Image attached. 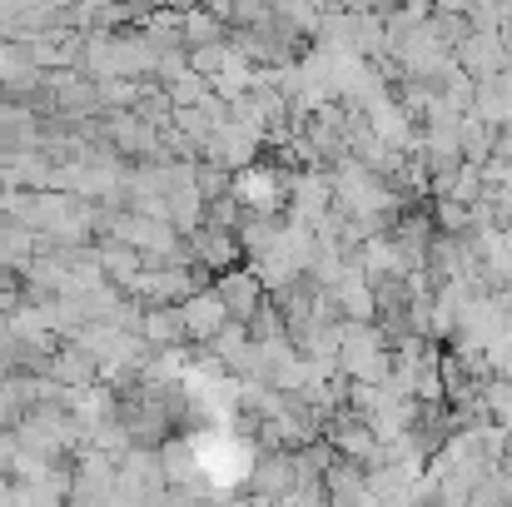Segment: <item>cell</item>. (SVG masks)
Here are the masks:
<instances>
[{"mask_svg": "<svg viewBox=\"0 0 512 507\" xmlns=\"http://www.w3.org/2000/svg\"><path fill=\"white\" fill-rule=\"evenodd\" d=\"M229 189H234V199H239L249 214H274V209L289 199V174L274 165L249 160V165H239L229 174Z\"/></svg>", "mask_w": 512, "mask_h": 507, "instance_id": "1", "label": "cell"}, {"mask_svg": "<svg viewBox=\"0 0 512 507\" xmlns=\"http://www.w3.org/2000/svg\"><path fill=\"white\" fill-rule=\"evenodd\" d=\"M214 294L224 299V309H229V319H234V324H244V319L269 299V289L259 284V274H254V269H234V264H229V269H219Z\"/></svg>", "mask_w": 512, "mask_h": 507, "instance_id": "2", "label": "cell"}, {"mask_svg": "<svg viewBox=\"0 0 512 507\" xmlns=\"http://www.w3.org/2000/svg\"><path fill=\"white\" fill-rule=\"evenodd\" d=\"M179 319H184V338L209 343V338L229 324V309H224V299L214 294V284H204V289H194V294L179 299Z\"/></svg>", "mask_w": 512, "mask_h": 507, "instance_id": "3", "label": "cell"}, {"mask_svg": "<svg viewBox=\"0 0 512 507\" xmlns=\"http://www.w3.org/2000/svg\"><path fill=\"white\" fill-rule=\"evenodd\" d=\"M140 338H145L150 348H174V343H184L179 304H150L145 319H140Z\"/></svg>", "mask_w": 512, "mask_h": 507, "instance_id": "4", "label": "cell"}, {"mask_svg": "<svg viewBox=\"0 0 512 507\" xmlns=\"http://www.w3.org/2000/svg\"><path fill=\"white\" fill-rule=\"evenodd\" d=\"M224 20L214 15V10H204V5H189L184 10V50H194V45H214V40H224Z\"/></svg>", "mask_w": 512, "mask_h": 507, "instance_id": "5", "label": "cell"}, {"mask_svg": "<svg viewBox=\"0 0 512 507\" xmlns=\"http://www.w3.org/2000/svg\"><path fill=\"white\" fill-rule=\"evenodd\" d=\"M135 10H155V5H165V0H130Z\"/></svg>", "mask_w": 512, "mask_h": 507, "instance_id": "6", "label": "cell"}, {"mask_svg": "<svg viewBox=\"0 0 512 507\" xmlns=\"http://www.w3.org/2000/svg\"><path fill=\"white\" fill-rule=\"evenodd\" d=\"M170 10H189V5H199V0H165Z\"/></svg>", "mask_w": 512, "mask_h": 507, "instance_id": "7", "label": "cell"}]
</instances>
